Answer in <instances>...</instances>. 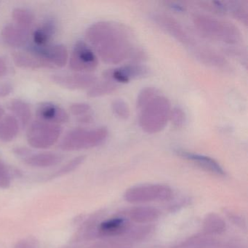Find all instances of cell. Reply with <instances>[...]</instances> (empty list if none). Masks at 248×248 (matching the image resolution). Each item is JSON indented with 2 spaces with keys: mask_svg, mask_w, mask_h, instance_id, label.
I'll use <instances>...</instances> for the list:
<instances>
[{
  "mask_svg": "<svg viewBox=\"0 0 248 248\" xmlns=\"http://www.w3.org/2000/svg\"><path fill=\"white\" fill-rule=\"evenodd\" d=\"M62 131L61 125L38 120L30 123L28 126L27 142L34 149H49L57 143Z\"/></svg>",
  "mask_w": 248,
  "mask_h": 248,
  "instance_id": "cell-6",
  "label": "cell"
},
{
  "mask_svg": "<svg viewBox=\"0 0 248 248\" xmlns=\"http://www.w3.org/2000/svg\"><path fill=\"white\" fill-rule=\"evenodd\" d=\"M39 120L46 123L62 125L69 121V115L66 110L58 104L52 102H43L37 108Z\"/></svg>",
  "mask_w": 248,
  "mask_h": 248,
  "instance_id": "cell-14",
  "label": "cell"
},
{
  "mask_svg": "<svg viewBox=\"0 0 248 248\" xmlns=\"http://www.w3.org/2000/svg\"><path fill=\"white\" fill-rule=\"evenodd\" d=\"M186 120L185 112L180 107H174L172 108L170 114L169 121H171L174 127L180 128L184 125Z\"/></svg>",
  "mask_w": 248,
  "mask_h": 248,
  "instance_id": "cell-31",
  "label": "cell"
},
{
  "mask_svg": "<svg viewBox=\"0 0 248 248\" xmlns=\"http://www.w3.org/2000/svg\"><path fill=\"white\" fill-rule=\"evenodd\" d=\"M24 162L34 168H46L56 166L62 162V155L53 152H40V153H28L23 156Z\"/></svg>",
  "mask_w": 248,
  "mask_h": 248,
  "instance_id": "cell-17",
  "label": "cell"
},
{
  "mask_svg": "<svg viewBox=\"0 0 248 248\" xmlns=\"http://www.w3.org/2000/svg\"><path fill=\"white\" fill-rule=\"evenodd\" d=\"M181 248V247L178 246V247H176V248Z\"/></svg>",
  "mask_w": 248,
  "mask_h": 248,
  "instance_id": "cell-41",
  "label": "cell"
},
{
  "mask_svg": "<svg viewBox=\"0 0 248 248\" xmlns=\"http://www.w3.org/2000/svg\"><path fill=\"white\" fill-rule=\"evenodd\" d=\"M89 248H133V243L123 238H109L95 242Z\"/></svg>",
  "mask_w": 248,
  "mask_h": 248,
  "instance_id": "cell-28",
  "label": "cell"
},
{
  "mask_svg": "<svg viewBox=\"0 0 248 248\" xmlns=\"http://www.w3.org/2000/svg\"><path fill=\"white\" fill-rule=\"evenodd\" d=\"M192 21L197 31L210 40L232 46L239 45L242 41L239 29L229 21L202 14H194Z\"/></svg>",
  "mask_w": 248,
  "mask_h": 248,
  "instance_id": "cell-3",
  "label": "cell"
},
{
  "mask_svg": "<svg viewBox=\"0 0 248 248\" xmlns=\"http://www.w3.org/2000/svg\"><path fill=\"white\" fill-rule=\"evenodd\" d=\"M150 73V70L147 66L140 63H130L121 67L110 69L104 73L105 79L113 81L116 83H128L135 79H142L146 78Z\"/></svg>",
  "mask_w": 248,
  "mask_h": 248,
  "instance_id": "cell-10",
  "label": "cell"
},
{
  "mask_svg": "<svg viewBox=\"0 0 248 248\" xmlns=\"http://www.w3.org/2000/svg\"><path fill=\"white\" fill-rule=\"evenodd\" d=\"M14 91V87L10 83L0 84V98H5L11 95Z\"/></svg>",
  "mask_w": 248,
  "mask_h": 248,
  "instance_id": "cell-37",
  "label": "cell"
},
{
  "mask_svg": "<svg viewBox=\"0 0 248 248\" xmlns=\"http://www.w3.org/2000/svg\"><path fill=\"white\" fill-rule=\"evenodd\" d=\"M69 109L72 114L79 118L91 114V111H92V108L90 104L86 103H75L71 105Z\"/></svg>",
  "mask_w": 248,
  "mask_h": 248,
  "instance_id": "cell-32",
  "label": "cell"
},
{
  "mask_svg": "<svg viewBox=\"0 0 248 248\" xmlns=\"http://www.w3.org/2000/svg\"><path fill=\"white\" fill-rule=\"evenodd\" d=\"M27 50L35 53L47 65L48 69H58L66 66L69 61V53L66 46L62 44H49L37 46L31 44Z\"/></svg>",
  "mask_w": 248,
  "mask_h": 248,
  "instance_id": "cell-8",
  "label": "cell"
},
{
  "mask_svg": "<svg viewBox=\"0 0 248 248\" xmlns=\"http://www.w3.org/2000/svg\"><path fill=\"white\" fill-rule=\"evenodd\" d=\"M236 248V247H229V248Z\"/></svg>",
  "mask_w": 248,
  "mask_h": 248,
  "instance_id": "cell-40",
  "label": "cell"
},
{
  "mask_svg": "<svg viewBox=\"0 0 248 248\" xmlns=\"http://www.w3.org/2000/svg\"><path fill=\"white\" fill-rule=\"evenodd\" d=\"M38 242L34 238L28 237L18 241L14 248H37Z\"/></svg>",
  "mask_w": 248,
  "mask_h": 248,
  "instance_id": "cell-35",
  "label": "cell"
},
{
  "mask_svg": "<svg viewBox=\"0 0 248 248\" xmlns=\"http://www.w3.org/2000/svg\"><path fill=\"white\" fill-rule=\"evenodd\" d=\"M55 83L69 90H85L91 88L97 82V78L90 73L55 75L52 77Z\"/></svg>",
  "mask_w": 248,
  "mask_h": 248,
  "instance_id": "cell-13",
  "label": "cell"
},
{
  "mask_svg": "<svg viewBox=\"0 0 248 248\" xmlns=\"http://www.w3.org/2000/svg\"><path fill=\"white\" fill-rule=\"evenodd\" d=\"M140 128L149 134H156L165 129L170 120L171 104L159 90L152 87L139 93L136 102Z\"/></svg>",
  "mask_w": 248,
  "mask_h": 248,
  "instance_id": "cell-2",
  "label": "cell"
},
{
  "mask_svg": "<svg viewBox=\"0 0 248 248\" xmlns=\"http://www.w3.org/2000/svg\"><path fill=\"white\" fill-rule=\"evenodd\" d=\"M175 155L188 162H191L198 168H201L206 172H210L217 176H226V171L221 165L210 156L200 154L194 153L189 151L184 150L182 149H176L174 151Z\"/></svg>",
  "mask_w": 248,
  "mask_h": 248,
  "instance_id": "cell-11",
  "label": "cell"
},
{
  "mask_svg": "<svg viewBox=\"0 0 248 248\" xmlns=\"http://www.w3.org/2000/svg\"><path fill=\"white\" fill-rule=\"evenodd\" d=\"M87 40L100 59L108 64L131 60L139 48L133 43L131 31L125 26L112 21H99L87 30Z\"/></svg>",
  "mask_w": 248,
  "mask_h": 248,
  "instance_id": "cell-1",
  "label": "cell"
},
{
  "mask_svg": "<svg viewBox=\"0 0 248 248\" xmlns=\"http://www.w3.org/2000/svg\"><path fill=\"white\" fill-rule=\"evenodd\" d=\"M226 229L227 225L226 221L217 213H208L203 219L202 229L206 234L213 236H219L223 234Z\"/></svg>",
  "mask_w": 248,
  "mask_h": 248,
  "instance_id": "cell-20",
  "label": "cell"
},
{
  "mask_svg": "<svg viewBox=\"0 0 248 248\" xmlns=\"http://www.w3.org/2000/svg\"><path fill=\"white\" fill-rule=\"evenodd\" d=\"M4 116H5V110L0 106V121L3 118Z\"/></svg>",
  "mask_w": 248,
  "mask_h": 248,
  "instance_id": "cell-39",
  "label": "cell"
},
{
  "mask_svg": "<svg viewBox=\"0 0 248 248\" xmlns=\"http://www.w3.org/2000/svg\"><path fill=\"white\" fill-rule=\"evenodd\" d=\"M56 24L51 19L47 20L33 33V44L37 46H45L50 44V40L56 33Z\"/></svg>",
  "mask_w": 248,
  "mask_h": 248,
  "instance_id": "cell-22",
  "label": "cell"
},
{
  "mask_svg": "<svg viewBox=\"0 0 248 248\" xmlns=\"http://www.w3.org/2000/svg\"><path fill=\"white\" fill-rule=\"evenodd\" d=\"M172 188L165 184H146L134 186L124 191V200L132 204L169 201L172 198Z\"/></svg>",
  "mask_w": 248,
  "mask_h": 248,
  "instance_id": "cell-5",
  "label": "cell"
},
{
  "mask_svg": "<svg viewBox=\"0 0 248 248\" xmlns=\"http://www.w3.org/2000/svg\"><path fill=\"white\" fill-rule=\"evenodd\" d=\"M152 18L157 25L181 44L191 48V50L197 47V43L195 40L188 34L184 26L173 17L163 13H156Z\"/></svg>",
  "mask_w": 248,
  "mask_h": 248,
  "instance_id": "cell-9",
  "label": "cell"
},
{
  "mask_svg": "<svg viewBox=\"0 0 248 248\" xmlns=\"http://www.w3.org/2000/svg\"><path fill=\"white\" fill-rule=\"evenodd\" d=\"M8 72V64L3 58L0 57V78L5 76Z\"/></svg>",
  "mask_w": 248,
  "mask_h": 248,
  "instance_id": "cell-38",
  "label": "cell"
},
{
  "mask_svg": "<svg viewBox=\"0 0 248 248\" xmlns=\"http://www.w3.org/2000/svg\"><path fill=\"white\" fill-rule=\"evenodd\" d=\"M165 5L168 8L173 11L178 13H184L186 11V6L185 4L180 2H165Z\"/></svg>",
  "mask_w": 248,
  "mask_h": 248,
  "instance_id": "cell-36",
  "label": "cell"
},
{
  "mask_svg": "<svg viewBox=\"0 0 248 248\" xmlns=\"http://www.w3.org/2000/svg\"><path fill=\"white\" fill-rule=\"evenodd\" d=\"M120 85L108 79L94 84L88 91V95L90 98H98L115 92L118 89Z\"/></svg>",
  "mask_w": 248,
  "mask_h": 248,
  "instance_id": "cell-26",
  "label": "cell"
},
{
  "mask_svg": "<svg viewBox=\"0 0 248 248\" xmlns=\"http://www.w3.org/2000/svg\"><path fill=\"white\" fill-rule=\"evenodd\" d=\"M20 124L13 115H5L0 121V140L11 142L19 133Z\"/></svg>",
  "mask_w": 248,
  "mask_h": 248,
  "instance_id": "cell-23",
  "label": "cell"
},
{
  "mask_svg": "<svg viewBox=\"0 0 248 248\" xmlns=\"http://www.w3.org/2000/svg\"><path fill=\"white\" fill-rule=\"evenodd\" d=\"M226 14H230L233 18L245 26L248 23V9L246 4L239 1H225Z\"/></svg>",
  "mask_w": 248,
  "mask_h": 248,
  "instance_id": "cell-25",
  "label": "cell"
},
{
  "mask_svg": "<svg viewBox=\"0 0 248 248\" xmlns=\"http://www.w3.org/2000/svg\"><path fill=\"white\" fill-rule=\"evenodd\" d=\"M111 109L114 114L122 120H127L130 117V108L124 100L118 98L113 101L111 103Z\"/></svg>",
  "mask_w": 248,
  "mask_h": 248,
  "instance_id": "cell-30",
  "label": "cell"
},
{
  "mask_svg": "<svg viewBox=\"0 0 248 248\" xmlns=\"http://www.w3.org/2000/svg\"><path fill=\"white\" fill-rule=\"evenodd\" d=\"M10 109L23 127L30 125L31 111L29 104L21 99L13 100L10 104Z\"/></svg>",
  "mask_w": 248,
  "mask_h": 248,
  "instance_id": "cell-24",
  "label": "cell"
},
{
  "mask_svg": "<svg viewBox=\"0 0 248 248\" xmlns=\"http://www.w3.org/2000/svg\"><path fill=\"white\" fill-rule=\"evenodd\" d=\"M12 17L15 23L14 24L27 31L34 25V14L25 8H15L13 11Z\"/></svg>",
  "mask_w": 248,
  "mask_h": 248,
  "instance_id": "cell-27",
  "label": "cell"
},
{
  "mask_svg": "<svg viewBox=\"0 0 248 248\" xmlns=\"http://www.w3.org/2000/svg\"><path fill=\"white\" fill-rule=\"evenodd\" d=\"M157 208L149 206H139L127 210L126 216L130 221L139 225H150L160 217Z\"/></svg>",
  "mask_w": 248,
  "mask_h": 248,
  "instance_id": "cell-15",
  "label": "cell"
},
{
  "mask_svg": "<svg viewBox=\"0 0 248 248\" xmlns=\"http://www.w3.org/2000/svg\"><path fill=\"white\" fill-rule=\"evenodd\" d=\"M68 62L71 69L79 73H90L95 70L98 65L96 55L83 41L75 43Z\"/></svg>",
  "mask_w": 248,
  "mask_h": 248,
  "instance_id": "cell-7",
  "label": "cell"
},
{
  "mask_svg": "<svg viewBox=\"0 0 248 248\" xmlns=\"http://www.w3.org/2000/svg\"><path fill=\"white\" fill-rule=\"evenodd\" d=\"M11 185V176L6 165L0 159V188H9Z\"/></svg>",
  "mask_w": 248,
  "mask_h": 248,
  "instance_id": "cell-33",
  "label": "cell"
},
{
  "mask_svg": "<svg viewBox=\"0 0 248 248\" xmlns=\"http://www.w3.org/2000/svg\"><path fill=\"white\" fill-rule=\"evenodd\" d=\"M2 40L13 47H24L28 43L29 31L16 24H8L2 31Z\"/></svg>",
  "mask_w": 248,
  "mask_h": 248,
  "instance_id": "cell-18",
  "label": "cell"
},
{
  "mask_svg": "<svg viewBox=\"0 0 248 248\" xmlns=\"http://www.w3.org/2000/svg\"><path fill=\"white\" fill-rule=\"evenodd\" d=\"M108 135V130L106 127H98L92 130L74 129L66 133L61 141L59 147L66 152L92 149L104 143Z\"/></svg>",
  "mask_w": 248,
  "mask_h": 248,
  "instance_id": "cell-4",
  "label": "cell"
},
{
  "mask_svg": "<svg viewBox=\"0 0 248 248\" xmlns=\"http://www.w3.org/2000/svg\"><path fill=\"white\" fill-rule=\"evenodd\" d=\"M13 59L17 66L24 69H47V65L35 53L26 50V51L15 52L13 54Z\"/></svg>",
  "mask_w": 248,
  "mask_h": 248,
  "instance_id": "cell-19",
  "label": "cell"
},
{
  "mask_svg": "<svg viewBox=\"0 0 248 248\" xmlns=\"http://www.w3.org/2000/svg\"><path fill=\"white\" fill-rule=\"evenodd\" d=\"M178 246L184 248H216L220 246V242L215 236L203 232L190 236Z\"/></svg>",
  "mask_w": 248,
  "mask_h": 248,
  "instance_id": "cell-21",
  "label": "cell"
},
{
  "mask_svg": "<svg viewBox=\"0 0 248 248\" xmlns=\"http://www.w3.org/2000/svg\"><path fill=\"white\" fill-rule=\"evenodd\" d=\"M85 160V156H79L77 157L74 158L72 160L69 161L66 165H63V167L58 170L56 172H55L53 175H51V178H57V177L62 176V175H66V174L69 173L72 171L76 170L77 168H79L84 161Z\"/></svg>",
  "mask_w": 248,
  "mask_h": 248,
  "instance_id": "cell-29",
  "label": "cell"
},
{
  "mask_svg": "<svg viewBox=\"0 0 248 248\" xmlns=\"http://www.w3.org/2000/svg\"><path fill=\"white\" fill-rule=\"evenodd\" d=\"M192 51L197 59L204 64L221 70H229L230 69L229 62L225 58L211 49L197 46L192 49Z\"/></svg>",
  "mask_w": 248,
  "mask_h": 248,
  "instance_id": "cell-16",
  "label": "cell"
},
{
  "mask_svg": "<svg viewBox=\"0 0 248 248\" xmlns=\"http://www.w3.org/2000/svg\"><path fill=\"white\" fill-rule=\"evenodd\" d=\"M132 225L131 221L124 216H117L101 222L96 233L104 239L124 238Z\"/></svg>",
  "mask_w": 248,
  "mask_h": 248,
  "instance_id": "cell-12",
  "label": "cell"
},
{
  "mask_svg": "<svg viewBox=\"0 0 248 248\" xmlns=\"http://www.w3.org/2000/svg\"><path fill=\"white\" fill-rule=\"evenodd\" d=\"M225 213H226V217H228V219H229L233 225H235V226L242 229H246V220H245V219L240 214L230 210H226Z\"/></svg>",
  "mask_w": 248,
  "mask_h": 248,
  "instance_id": "cell-34",
  "label": "cell"
}]
</instances>
